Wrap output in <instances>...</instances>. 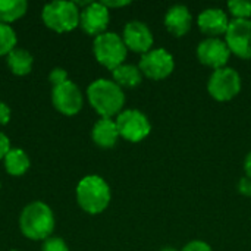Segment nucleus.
Wrapping results in <instances>:
<instances>
[{"instance_id":"obj_20","label":"nucleus","mask_w":251,"mask_h":251,"mask_svg":"<svg viewBox=\"0 0 251 251\" xmlns=\"http://www.w3.org/2000/svg\"><path fill=\"white\" fill-rule=\"evenodd\" d=\"M26 7L25 0H0V22L9 24L19 19L25 15Z\"/></svg>"},{"instance_id":"obj_18","label":"nucleus","mask_w":251,"mask_h":251,"mask_svg":"<svg viewBox=\"0 0 251 251\" xmlns=\"http://www.w3.org/2000/svg\"><path fill=\"white\" fill-rule=\"evenodd\" d=\"M4 168L6 172L13 176L24 175L29 168V159L26 153L21 149H10L9 153L4 156Z\"/></svg>"},{"instance_id":"obj_8","label":"nucleus","mask_w":251,"mask_h":251,"mask_svg":"<svg viewBox=\"0 0 251 251\" xmlns=\"http://www.w3.org/2000/svg\"><path fill=\"white\" fill-rule=\"evenodd\" d=\"M138 68L143 76H147L154 81L168 78L175 69V59L171 51L163 47L151 49L144 53L140 59Z\"/></svg>"},{"instance_id":"obj_22","label":"nucleus","mask_w":251,"mask_h":251,"mask_svg":"<svg viewBox=\"0 0 251 251\" xmlns=\"http://www.w3.org/2000/svg\"><path fill=\"white\" fill-rule=\"evenodd\" d=\"M228 10L234 19H251V0H231Z\"/></svg>"},{"instance_id":"obj_29","label":"nucleus","mask_w":251,"mask_h":251,"mask_svg":"<svg viewBox=\"0 0 251 251\" xmlns=\"http://www.w3.org/2000/svg\"><path fill=\"white\" fill-rule=\"evenodd\" d=\"M244 172H246V176L251 178V150L244 159Z\"/></svg>"},{"instance_id":"obj_1","label":"nucleus","mask_w":251,"mask_h":251,"mask_svg":"<svg viewBox=\"0 0 251 251\" xmlns=\"http://www.w3.org/2000/svg\"><path fill=\"white\" fill-rule=\"evenodd\" d=\"M90 104L101 118H112L122 112L125 104V94L113 79L100 78L93 81L87 88Z\"/></svg>"},{"instance_id":"obj_31","label":"nucleus","mask_w":251,"mask_h":251,"mask_svg":"<svg viewBox=\"0 0 251 251\" xmlns=\"http://www.w3.org/2000/svg\"><path fill=\"white\" fill-rule=\"evenodd\" d=\"M159 251H178L175 247H171V246H166V247H163V249H160Z\"/></svg>"},{"instance_id":"obj_30","label":"nucleus","mask_w":251,"mask_h":251,"mask_svg":"<svg viewBox=\"0 0 251 251\" xmlns=\"http://www.w3.org/2000/svg\"><path fill=\"white\" fill-rule=\"evenodd\" d=\"M107 9L109 7H122V6H126V4H129V1L128 0H122V1H101Z\"/></svg>"},{"instance_id":"obj_19","label":"nucleus","mask_w":251,"mask_h":251,"mask_svg":"<svg viewBox=\"0 0 251 251\" xmlns=\"http://www.w3.org/2000/svg\"><path fill=\"white\" fill-rule=\"evenodd\" d=\"M32 56L24 49H13L7 54V65L15 75H26L32 68Z\"/></svg>"},{"instance_id":"obj_23","label":"nucleus","mask_w":251,"mask_h":251,"mask_svg":"<svg viewBox=\"0 0 251 251\" xmlns=\"http://www.w3.org/2000/svg\"><path fill=\"white\" fill-rule=\"evenodd\" d=\"M43 251H69L68 246L60 238H47L43 244Z\"/></svg>"},{"instance_id":"obj_28","label":"nucleus","mask_w":251,"mask_h":251,"mask_svg":"<svg viewBox=\"0 0 251 251\" xmlns=\"http://www.w3.org/2000/svg\"><path fill=\"white\" fill-rule=\"evenodd\" d=\"M10 119V109L6 103L0 101V125H6Z\"/></svg>"},{"instance_id":"obj_17","label":"nucleus","mask_w":251,"mask_h":251,"mask_svg":"<svg viewBox=\"0 0 251 251\" xmlns=\"http://www.w3.org/2000/svg\"><path fill=\"white\" fill-rule=\"evenodd\" d=\"M112 75H113V81L119 87H125V88L138 87L143 81V74L140 68L135 65H129V63L119 65L118 68L112 71Z\"/></svg>"},{"instance_id":"obj_4","label":"nucleus","mask_w":251,"mask_h":251,"mask_svg":"<svg viewBox=\"0 0 251 251\" xmlns=\"http://www.w3.org/2000/svg\"><path fill=\"white\" fill-rule=\"evenodd\" d=\"M93 50H94V56L97 62L110 71L122 65L128 53V49L122 40V35L116 32H109V31L94 38Z\"/></svg>"},{"instance_id":"obj_26","label":"nucleus","mask_w":251,"mask_h":251,"mask_svg":"<svg viewBox=\"0 0 251 251\" xmlns=\"http://www.w3.org/2000/svg\"><path fill=\"white\" fill-rule=\"evenodd\" d=\"M238 191L243 194V196H246V197H251V178L249 176H241L240 178V181H238Z\"/></svg>"},{"instance_id":"obj_11","label":"nucleus","mask_w":251,"mask_h":251,"mask_svg":"<svg viewBox=\"0 0 251 251\" xmlns=\"http://www.w3.org/2000/svg\"><path fill=\"white\" fill-rule=\"evenodd\" d=\"M122 40L128 50H132L135 53H147L153 49L154 37L150 29V26L143 21H129L124 26Z\"/></svg>"},{"instance_id":"obj_7","label":"nucleus","mask_w":251,"mask_h":251,"mask_svg":"<svg viewBox=\"0 0 251 251\" xmlns=\"http://www.w3.org/2000/svg\"><path fill=\"white\" fill-rule=\"evenodd\" d=\"M119 135L129 143H140L151 132V124L146 113L138 109L122 110L116 118Z\"/></svg>"},{"instance_id":"obj_27","label":"nucleus","mask_w":251,"mask_h":251,"mask_svg":"<svg viewBox=\"0 0 251 251\" xmlns=\"http://www.w3.org/2000/svg\"><path fill=\"white\" fill-rule=\"evenodd\" d=\"M9 150H10V141L3 132H0V159H4Z\"/></svg>"},{"instance_id":"obj_14","label":"nucleus","mask_w":251,"mask_h":251,"mask_svg":"<svg viewBox=\"0 0 251 251\" xmlns=\"http://www.w3.org/2000/svg\"><path fill=\"white\" fill-rule=\"evenodd\" d=\"M228 15L221 7H206L197 16V25L200 31L207 37L225 35L229 26Z\"/></svg>"},{"instance_id":"obj_16","label":"nucleus","mask_w":251,"mask_h":251,"mask_svg":"<svg viewBox=\"0 0 251 251\" xmlns=\"http://www.w3.org/2000/svg\"><path fill=\"white\" fill-rule=\"evenodd\" d=\"M93 141L103 149H112L116 143L119 135L118 131V125L116 121H113L112 118H101L99 119L94 126H93V132H91Z\"/></svg>"},{"instance_id":"obj_5","label":"nucleus","mask_w":251,"mask_h":251,"mask_svg":"<svg viewBox=\"0 0 251 251\" xmlns=\"http://www.w3.org/2000/svg\"><path fill=\"white\" fill-rule=\"evenodd\" d=\"M44 24L57 32L72 31L79 25L81 12L75 1H53L43 7Z\"/></svg>"},{"instance_id":"obj_6","label":"nucleus","mask_w":251,"mask_h":251,"mask_svg":"<svg viewBox=\"0 0 251 251\" xmlns=\"http://www.w3.org/2000/svg\"><path fill=\"white\" fill-rule=\"evenodd\" d=\"M241 87V75L231 66L215 69L207 79V91L216 101H229L235 99L240 94Z\"/></svg>"},{"instance_id":"obj_15","label":"nucleus","mask_w":251,"mask_h":251,"mask_svg":"<svg viewBox=\"0 0 251 251\" xmlns=\"http://www.w3.org/2000/svg\"><path fill=\"white\" fill-rule=\"evenodd\" d=\"M163 24L172 35L184 37L193 26V15L185 4H172L165 13Z\"/></svg>"},{"instance_id":"obj_24","label":"nucleus","mask_w":251,"mask_h":251,"mask_svg":"<svg viewBox=\"0 0 251 251\" xmlns=\"http://www.w3.org/2000/svg\"><path fill=\"white\" fill-rule=\"evenodd\" d=\"M181 251H213V249L210 247V244H207L206 241L201 240H193L190 243H187Z\"/></svg>"},{"instance_id":"obj_13","label":"nucleus","mask_w":251,"mask_h":251,"mask_svg":"<svg viewBox=\"0 0 251 251\" xmlns=\"http://www.w3.org/2000/svg\"><path fill=\"white\" fill-rule=\"evenodd\" d=\"M109 19H110L109 9L103 3H88L81 10L79 24L87 34L97 37L106 32Z\"/></svg>"},{"instance_id":"obj_12","label":"nucleus","mask_w":251,"mask_h":251,"mask_svg":"<svg viewBox=\"0 0 251 251\" xmlns=\"http://www.w3.org/2000/svg\"><path fill=\"white\" fill-rule=\"evenodd\" d=\"M51 100L54 107L60 113L68 116L76 115L82 109V103H84L81 90L69 79L53 87Z\"/></svg>"},{"instance_id":"obj_25","label":"nucleus","mask_w":251,"mask_h":251,"mask_svg":"<svg viewBox=\"0 0 251 251\" xmlns=\"http://www.w3.org/2000/svg\"><path fill=\"white\" fill-rule=\"evenodd\" d=\"M49 79H50L51 85H53V87H56V85H59V84H62V82L68 81V74H66V71H65V69H62V68H56V69H53V71L50 72Z\"/></svg>"},{"instance_id":"obj_3","label":"nucleus","mask_w":251,"mask_h":251,"mask_svg":"<svg viewBox=\"0 0 251 251\" xmlns=\"http://www.w3.org/2000/svg\"><path fill=\"white\" fill-rule=\"evenodd\" d=\"M19 226L26 238L46 240L54 229L53 212L46 203L34 201L22 210Z\"/></svg>"},{"instance_id":"obj_2","label":"nucleus","mask_w":251,"mask_h":251,"mask_svg":"<svg viewBox=\"0 0 251 251\" xmlns=\"http://www.w3.org/2000/svg\"><path fill=\"white\" fill-rule=\"evenodd\" d=\"M112 193L109 184L99 175L84 176L76 187V200L81 209L90 215L104 212L110 203Z\"/></svg>"},{"instance_id":"obj_10","label":"nucleus","mask_w":251,"mask_h":251,"mask_svg":"<svg viewBox=\"0 0 251 251\" xmlns=\"http://www.w3.org/2000/svg\"><path fill=\"white\" fill-rule=\"evenodd\" d=\"M224 40L231 53L241 59H251V19H232Z\"/></svg>"},{"instance_id":"obj_21","label":"nucleus","mask_w":251,"mask_h":251,"mask_svg":"<svg viewBox=\"0 0 251 251\" xmlns=\"http://www.w3.org/2000/svg\"><path fill=\"white\" fill-rule=\"evenodd\" d=\"M16 46V34L10 25L0 22V56L9 54Z\"/></svg>"},{"instance_id":"obj_32","label":"nucleus","mask_w":251,"mask_h":251,"mask_svg":"<svg viewBox=\"0 0 251 251\" xmlns=\"http://www.w3.org/2000/svg\"><path fill=\"white\" fill-rule=\"evenodd\" d=\"M12 251H16V250H12Z\"/></svg>"},{"instance_id":"obj_9","label":"nucleus","mask_w":251,"mask_h":251,"mask_svg":"<svg viewBox=\"0 0 251 251\" xmlns=\"http://www.w3.org/2000/svg\"><path fill=\"white\" fill-rule=\"evenodd\" d=\"M197 59L200 63L215 69H221L228 66V60L231 57V50L225 40L219 37H206L197 46Z\"/></svg>"}]
</instances>
